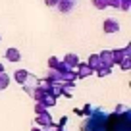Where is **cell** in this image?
<instances>
[{
  "mask_svg": "<svg viewBox=\"0 0 131 131\" xmlns=\"http://www.w3.org/2000/svg\"><path fill=\"white\" fill-rule=\"evenodd\" d=\"M37 102H39V104H42V106H45L46 110H48V108H54V106H56V98H54L52 94L45 93V94H42V96L37 100Z\"/></svg>",
  "mask_w": 131,
  "mask_h": 131,
  "instance_id": "obj_7",
  "label": "cell"
},
{
  "mask_svg": "<svg viewBox=\"0 0 131 131\" xmlns=\"http://www.w3.org/2000/svg\"><path fill=\"white\" fill-rule=\"evenodd\" d=\"M31 131H41V129H39V127H33V129Z\"/></svg>",
  "mask_w": 131,
  "mask_h": 131,
  "instance_id": "obj_23",
  "label": "cell"
},
{
  "mask_svg": "<svg viewBox=\"0 0 131 131\" xmlns=\"http://www.w3.org/2000/svg\"><path fill=\"white\" fill-rule=\"evenodd\" d=\"M93 2V6L96 10H104V8H108V0H91Z\"/></svg>",
  "mask_w": 131,
  "mask_h": 131,
  "instance_id": "obj_14",
  "label": "cell"
},
{
  "mask_svg": "<svg viewBox=\"0 0 131 131\" xmlns=\"http://www.w3.org/2000/svg\"><path fill=\"white\" fill-rule=\"evenodd\" d=\"M87 64H89V68H91L93 71H96L98 68H102V62H100L98 54H91V56H89V62H87Z\"/></svg>",
  "mask_w": 131,
  "mask_h": 131,
  "instance_id": "obj_11",
  "label": "cell"
},
{
  "mask_svg": "<svg viewBox=\"0 0 131 131\" xmlns=\"http://www.w3.org/2000/svg\"><path fill=\"white\" fill-rule=\"evenodd\" d=\"M119 2L122 0H108V8H118L119 10Z\"/></svg>",
  "mask_w": 131,
  "mask_h": 131,
  "instance_id": "obj_19",
  "label": "cell"
},
{
  "mask_svg": "<svg viewBox=\"0 0 131 131\" xmlns=\"http://www.w3.org/2000/svg\"><path fill=\"white\" fill-rule=\"evenodd\" d=\"M119 68H122V70L123 71H127V70H129V68H131V58H125V60H123V62H119Z\"/></svg>",
  "mask_w": 131,
  "mask_h": 131,
  "instance_id": "obj_17",
  "label": "cell"
},
{
  "mask_svg": "<svg viewBox=\"0 0 131 131\" xmlns=\"http://www.w3.org/2000/svg\"><path fill=\"white\" fill-rule=\"evenodd\" d=\"M42 112H46V108L45 106H42V104H35V114H42Z\"/></svg>",
  "mask_w": 131,
  "mask_h": 131,
  "instance_id": "obj_20",
  "label": "cell"
},
{
  "mask_svg": "<svg viewBox=\"0 0 131 131\" xmlns=\"http://www.w3.org/2000/svg\"><path fill=\"white\" fill-rule=\"evenodd\" d=\"M2 71H4V66H2V64H0V73H2Z\"/></svg>",
  "mask_w": 131,
  "mask_h": 131,
  "instance_id": "obj_22",
  "label": "cell"
},
{
  "mask_svg": "<svg viewBox=\"0 0 131 131\" xmlns=\"http://www.w3.org/2000/svg\"><path fill=\"white\" fill-rule=\"evenodd\" d=\"M102 29H104L106 35H114V33L119 31V23H118V19H114V17H106L104 23H102Z\"/></svg>",
  "mask_w": 131,
  "mask_h": 131,
  "instance_id": "obj_4",
  "label": "cell"
},
{
  "mask_svg": "<svg viewBox=\"0 0 131 131\" xmlns=\"http://www.w3.org/2000/svg\"><path fill=\"white\" fill-rule=\"evenodd\" d=\"M75 73H77V79H83V77H89V75H93L94 71L89 68V64H81V62H79L77 68H75Z\"/></svg>",
  "mask_w": 131,
  "mask_h": 131,
  "instance_id": "obj_6",
  "label": "cell"
},
{
  "mask_svg": "<svg viewBox=\"0 0 131 131\" xmlns=\"http://www.w3.org/2000/svg\"><path fill=\"white\" fill-rule=\"evenodd\" d=\"M56 10L60 14H71L75 10V0H60L56 6Z\"/></svg>",
  "mask_w": 131,
  "mask_h": 131,
  "instance_id": "obj_5",
  "label": "cell"
},
{
  "mask_svg": "<svg viewBox=\"0 0 131 131\" xmlns=\"http://www.w3.org/2000/svg\"><path fill=\"white\" fill-rule=\"evenodd\" d=\"M4 56H6V60H8V62H14V64H16V62L21 60V50L12 46V48H8V50L4 52Z\"/></svg>",
  "mask_w": 131,
  "mask_h": 131,
  "instance_id": "obj_8",
  "label": "cell"
},
{
  "mask_svg": "<svg viewBox=\"0 0 131 131\" xmlns=\"http://www.w3.org/2000/svg\"><path fill=\"white\" fill-rule=\"evenodd\" d=\"M8 85H10V77H8L6 71H2V73H0V91H4Z\"/></svg>",
  "mask_w": 131,
  "mask_h": 131,
  "instance_id": "obj_12",
  "label": "cell"
},
{
  "mask_svg": "<svg viewBox=\"0 0 131 131\" xmlns=\"http://www.w3.org/2000/svg\"><path fill=\"white\" fill-rule=\"evenodd\" d=\"M62 62H64L66 66H68V68H77V64H79V56L77 54H73V52H70V54H66L64 58H62Z\"/></svg>",
  "mask_w": 131,
  "mask_h": 131,
  "instance_id": "obj_9",
  "label": "cell"
},
{
  "mask_svg": "<svg viewBox=\"0 0 131 131\" xmlns=\"http://www.w3.org/2000/svg\"><path fill=\"white\" fill-rule=\"evenodd\" d=\"M112 52V60H114V64H119V62H123L125 58H131V48L129 46H125V48H118V50H110Z\"/></svg>",
  "mask_w": 131,
  "mask_h": 131,
  "instance_id": "obj_3",
  "label": "cell"
},
{
  "mask_svg": "<svg viewBox=\"0 0 131 131\" xmlns=\"http://www.w3.org/2000/svg\"><path fill=\"white\" fill-rule=\"evenodd\" d=\"M58 64H60V60H58L56 56L48 58V68H50V70H54V68H58Z\"/></svg>",
  "mask_w": 131,
  "mask_h": 131,
  "instance_id": "obj_18",
  "label": "cell"
},
{
  "mask_svg": "<svg viewBox=\"0 0 131 131\" xmlns=\"http://www.w3.org/2000/svg\"><path fill=\"white\" fill-rule=\"evenodd\" d=\"M119 10H122V12H129L131 10V0H122V2H119Z\"/></svg>",
  "mask_w": 131,
  "mask_h": 131,
  "instance_id": "obj_16",
  "label": "cell"
},
{
  "mask_svg": "<svg viewBox=\"0 0 131 131\" xmlns=\"http://www.w3.org/2000/svg\"><path fill=\"white\" fill-rule=\"evenodd\" d=\"M98 58H100L102 66H106V68H112V66H114V60H112V52H110V50H102V52L98 54Z\"/></svg>",
  "mask_w": 131,
  "mask_h": 131,
  "instance_id": "obj_10",
  "label": "cell"
},
{
  "mask_svg": "<svg viewBox=\"0 0 131 131\" xmlns=\"http://www.w3.org/2000/svg\"><path fill=\"white\" fill-rule=\"evenodd\" d=\"M94 73H96L98 77H106V75H110V73H112V68H106V66H102V68H98Z\"/></svg>",
  "mask_w": 131,
  "mask_h": 131,
  "instance_id": "obj_13",
  "label": "cell"
},
{
  "mask_svg": "<svg viewBox=\"0 0 131 131\" xmlns=\"http://www.w3.org/2000/svg\"><path fill=\"white\" fill-rule=\"evenodd\" d=\"M33 127H39L41 131H56V123L52 122L50 112L37 114V118H35V125H33Z\"/></svg>",
  "mask_w": 131,
  "mask_h": 131,
  "instance_id": "obj_2",
  "label": "cell"
},
{
  "mask_svg": "<svg viewBox=\"0 0 131 131\" xmlns=\"http://www.w3.org/2000/svg\"><path fill=\"white\" fill-rule=\"evenodd\" d=\"M66 125H68V116H64V118L60 119V123L56 125V131H68V129H66Z\"/></svg>",
  "mask_w": 131,
  "mask_h": 131,
  "instance_id": "obj_15",
  "label": "cell"
},
{
  "mask_svg": "<svg viewBox=\"0 0 131 131\" xmlns=\"http://www.w3.org/2000/svg\"><path fill=\"white\" fill-rule=\"evenodd\" d=\"M45 2H46V6H48V8H56L60 0H45Z\"/></svg>",
  "mask_w": 131,
  "mask_h": 131,
  "instance_id": "obj_21",
  "label": "cell"
},
{
  "mask_svg": "<svg viewBox=\"0 0 131 131\" xmlns=\"http://www.w3.org/2000/svg\"><path fill=\"white\" fill-rule=\"evenodd\" d=\"M0 41H2V37H0Z\"/></svg>",
  "mask_w": 131,
  "mask_h": 131,
  "instance_id": "obj_24",
  "label": "cell"
},
{
  "mask_svg": "<svg viewBox=\"0 0 131 131\" xmlns=\"http://www.w3.org/2000/svg\"><path fill=\"white\" fill-rule=\"evenodd\" d=\"M14 79L25 89V93H29L31 89H35V87L39 85V77H35L33 73H29L27 70H17L16 73H14Z\"/></svg>",
  "mask_w": 131,
  "mask_h": 131,
  "instance_id": "obj_1",
  "label": "cell"
}]
</instances>
